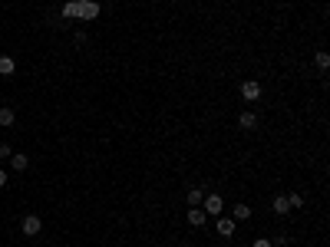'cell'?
<instances>
[{"label":"cell","mask_w":330,"mask_h":247,"mask_svg":"<svg viewBox=\"0 0 330 247\" xmlns=\"http://www.w3.org/2000/svg\"><path fill=\"white\" fill-rule=\"evenodd\" d=\"M241 99L244 102H258V99H261V83H258V79H244L241 83Z\"/></svg>","instance_id":"1"},{"label":"cell","mask_w":330,"mask_h":247,"mask_svg":"<svg viewBox=\"0 0 330 247\" xmlns=\"http://www.w3.org/2000/svg\"><path fill=\"white\" fill-rule=\"evenodd\" d=\"M20 231H23L27 237H36L40 231H43V221H40V215H27V217L20 221Z\"/></svg>","instance_id":"2"},{"label":"cell","mask_w":330,"mask_h":247,"mask_svg":"<svg viewBox=\"0 0 330 247\" xmlns=\"http://www.w3.org/2000/svg\"><path fill=\"white\" fill-rule=\"evenodd\" d=\"M96 17H99L96 0H79V20H96Z\"/></svg>","instance_id":"3"},{"label":"cell","mask_w":330,"mask_h":247,"mask_svg":"<svg viewBox=\"0 0 330 247\" xmlns=\"http://www.w3.org/2000/svg\"><path fill=\"white\" fill-rule=\"evenodd\" d=\"M205 208H201V211H205V215H221V211H225V201H221L218 194H208V198H205Z\"/></svg>","instance_id":"4"},{"label":"cell","mask_w":330,"mask_h":247,"mask_svg":"<svg viewBox=\"0 0 330 247\" xmlns=\"http://www.w3.org/2000/svg\"><path fill=\"white\" fill-rule=\"evenodd\" d=\"M234 231H238V221H234V217H218V234L221 237H231Z\"/></svg>","instance_id":"5"},{"label":"cell","mask_w":330,"mask_h":247,"mask_svg":"<svg viewBox=\"0 0 330 247\" xmlns=\"http://www.w3.org/2000/svg\"><path fill=\"white\" fill-rule=\"evenodd\" d=\"M205 221H208V215H205L201 208H192V211H188V224L192 227H205Z\"/></svg>","instance_id":"6"},{"label":"cell","mask_w":330,"mask_h":247,"mask_svg":"<svg viewBox=\"0 0 330 247\" xmlns=\"http://www.w3.org/2000/svg\"><path fill=\"white\" fill-rule=\"evenodd\" d=\"M63 17L66 20H79V0H66L63 3Z\"/></svg>","instance_id":"7"},{"label":"cell","mask_w":330,"mask_h":247,"mask_svg":"<svg viewBox=\"0 0 330 247\" xmlns=\"http://www.w3.org/2000/svg\"><path fill=\"white\" fill-rule=\"evenodd\" d=\"M238 125H241V129H258V116H254V112H241V116H238Z\"/></svg>","instance_id":"8"},{"label":"cell","mask_w":330,"mask_h":247,"mask_svg":"<svg viewBox=\"0 0 330 247\" xmlns=\"http://www.w3.org/2000/svg\"><path fill=\"white\" fill-rule=\"evenodd\" d=\"M10 165L17 168V172H27V165H30V158H27L23 152H13V155H10Z\"/></svg>","instance_id":"9"},{"label":"cell","mask_w":330,"mask_h":247,"mask_svg":"<svg viewBox=\"0 0 330 247\" xmlns=\"http://www.w3.org/2000/svg\"><path fill=\"white\" fill-rule=\"evenodd\" d=\"M188 204H192V208H201V201H205V191H201V188H192V191H188V198H185Z\"/></svg>","instance_id":"10"},{"label":"cell","mask_w":330,"mask_h":247,"mask_svg":"<svg viewBox=\"0 0 330 247\" xmlns=\"http://www.w3.org/2000/svg\"><path fill=\"white\" fill-rule=\"evenodd\" d=\"M13 122H17V112H13V109H0V125H3V129H10Z\"/></svg>","instance_id":"11"},{"label":"cell","mask_w":330,"mask_h":247,"mask_svg":"<svg viewBox=\"0 0 330 247\" xmlns=\"http://www.w3.org/2000/svg\"><path fill=\"white\" fill-rule=\"evenodd\" d=\"M231 211H234V221H248V217H251V208H248V204H234Z\"/></svg>","instance_id":"12"},{"label":"cell","mask_w":330,"mask_h":247,"mask_svg":"<svg viewBox=\"0 0 330 247\" xmlns=\"http://www.w3.org/2000/svg\"><path fill=\"white\" fill-rule=\"evenodd\" d=\"M13 69H17V63H13L10 56H0V76H10Z\"/></svg>","instance_id":"13"},{"label":"cell","mask_w":330,"mask_h":247,"mask_svg":"<svg viewBox=\"0 0 330 247\" xmlns=\"http://www.w3.org/2000/svg\"><path fill=\"white\" fill-rule=\"evenodd\" d=\"M271 208H274V215H287V211H291V208H287V198H284V194H277Z\"/></svg>","instance_id":"14"},{"label":"cell","mask_w":330,"mask_h":247,"mask_svg":"<svg viewBox=\"0 0 330 247\" xmlns=\"http://www.w3.org/2000/svg\"><path fill=\"white\" fill-rule=\"evenodd\" d=\"M314 63H317V69H330V56L324 53V50H320V53L314 56Z\"/></svg>","instance_id":"15"},{"label":"cell","mask_w":330,"mask_h":247,"mask_svg":"<svg viewBox=\"0 0 330 247\" xmlns=\"http://www.w3.org/2000/svg\"><path fill=\"white\" fill-rule=\"evenodd\" d=\"M287 208H291V211H294V208H304V198H300V194H287Z\"/></svg>","instance_id":"16"},{"label":"cell","mask_w":330,"mask_h":247,"mask_svg":"<svg viewBox=\"0 0 330 247\" xmlns=\"http://www.w3.org/2000/svg\"><path fill=\"white\" fill-rule=\"evenodd\" d=\"M73 43H79V46H83V43H86V33H83V30H76V33H73Z\"/></svg>","instance_id":"17"},{"label":"cell","mask_w":330,"mask_h":247,"mask_svg":"<svg viewBox=\"0 0 330 247\" xmlns=\"http://www.w3.org/2000/svg\"><path fill=\"white\" fill-rule=\"evenodd\" d=\"M251 247H274V244H271V241H267V237H258V241H254Z\"/></svg>","instance_id":"18"},{"label":"cell","mask_w":330,"mask_h":247,"mask_svg":"<svg viewBox=\"0 0 330 247\" xmlns=\"http://www.w3.org/2000/svg\"><path fill=\"white\" fill-rule=\"evenodd\" d=\"M10 155H13L10 145H0V158H10Z\"/></svg>","instance_id":"19"},{"label":"cell","mask_w":330,"mask_h":247,"mask_svg":"<svg viewBox=\"0 0 330 247\" xmlns=\"http://www.w3.org/2000/svg\"><path fill=\"white\" fill-rule=\"evenodd\" d=\"M10 182V178H7V172H3V168H0V188H3V185Z\"/></svg>","instance_id":"20"}]
</instances>
